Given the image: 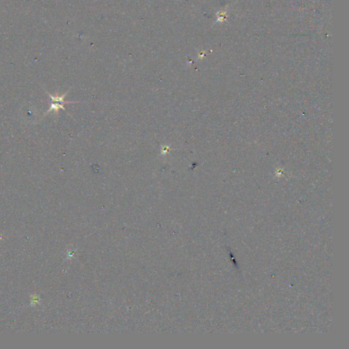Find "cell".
Masks as SVG:
<instances>
[{"mask_svg": "<svg viewBox=\"0 0 349 349\" xmlns=\"http://www.w3.org/2000/svg\"><path fill=\"white\" fill-rule=\"evenodd\" d=\"M170 150L169 148V146H164L162 147V152H161V154L162 155H166L167 153L169 152Z\"/></svg>", "mask_w": 349, "mask_h": 349, "instance_id": "cell-3", "label": "cell"}, {"mask_svg": "<svg viewBox=\"0 0 349 349\" xmlns=\"http://www.w3.org/2000/svg\"><path fill=\"white\" fill-rule=\"evenodd\" d=\"M60 109H63L64 111H66L65 107H64V104L58 102H52L51 103L50 108L48 109V111H47L46 112L44 113V115H43V117L46 116V115L49 114V113L53 111H55V115H57V116H59V110H60Z\"/></svg>", "mask_w": 349, "mask_h": 349, "instance_id": "cell-2", "label": "cell"}, {"mask_svg": "<svg viewBox=\"0 0 349 349\" xmlns=\"http://www.w3.org/2000/svg\"><path fill=\"white\" fill-rule=\"evenodd\" d=\"M68 91H68L67 92H66L65 93H64L62 96L59 95V93H58L57 91H56L55 95V96L51 95V94L49 93H48V92H47L46 91V93L47 94H48V96H49L51 98V102H58L64 104V105H66V104L78 103V102H68V101H65V100H64V98H65V97L66 96V95H67V94H68Z\"/></svg>", "mask_w": 349, "mask_h": 349, "instance_id": "cell-1", "label": "cell"}]
</instances>
